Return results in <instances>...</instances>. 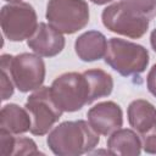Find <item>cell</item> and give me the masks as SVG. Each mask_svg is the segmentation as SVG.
<instances>
[{
	"instance_id": "obj_15",
	"label": "cell",
	"mask_w": 156,
	"mask_h": 156,
	"mask_svg": "<svg viewBox=\"0 0 156 156\" xmlns=\"http://www.w3.org/2000/svg\"><path fill=\"white\" fill-rule=\"evenodd\" d=\"M89 90V104L96 99L108 96L113 88L112 77L102 69H88L83 72Z\"/></svg>"
},
{
	"instance_id": "obj_20",
	"label": "cell",
	"mask_w": 156,
	"mask_h": 156,
	"mask_svg": "<svg viewBox=\"0 0 156 156\" xmlns=\"http://www.w3.org/2000/svg\"><path fill=\"white\" fill-rule=\"evenodd\" d=\"M146 85H147L149 91L156 98V65H154L151 67V69L149 71V73H147Z\"/></svg>"
},
{
	"instance_id": "obj_23",
	"label": "cell",
	"mask_w": 156,
	"mask_h": 156,
	"mask_svg": "<svg viewBox=\"0 0 156 156\" xmlns=\"http://www.w3.org/2000/svg\"><path fill=\"white\" fill-rule=\"evenodd\" d=\"M5 1H10V2H20L21 0H5Z\"/></svg>"
},
{
	"instance_id": "obj_18",
	"label": "cell",
	"mask_w": 156,
	"mask_h": 156,
	"mask_svg": "<svg viewBox=\"0 0 156 156\" xmlns=\"http://www.w3.org/2000/svg\"><path fill=\"white\" fill-rule=\"evenodd\" d=\"M1 100H7L13 94V83L10 77L9 69L1 66Z\"/></svg>"
},
{
	"instance_id": "obj_6",
	"label": "cell",
	"mask_w": 156,
	"mask_h": 156,
	"mask_svg": "<svg viewBox=\"0 0 156 156\" xmlns=\"http://www.w3.org/2000/svg\"><path fill=\"white\" fill-rule=\"evenodd\" d=\"M50 89L63 112H74L89 104L88 83L83 73H63L52 82Z\"/></svg>"
},
{
	"instance_id": "obj_17",
	"label": "cell",
	"mask_w": 156,
	"mask_h": 156,
	"mask_svg": "<svg viewBox=\"0 0 156 156\" xmlns=\"http://www.w3.org/2000/svg\"><path fill=\"white\" fill-rule=\"evenodd\" d=\"M141 147L149 154H156V124L141 134Z\"/></svg>"
},
{
	"instance_id": "obj_2",
	"label": "cell",
	"mask_w": 156,
	"mask_h": 156,
	"mask_svg": "<svg viewBox=\"0 0 156 156\" xmlns=\"http://www.w3.org/2000/svg\"><path fill=\"white\" fill-rule=\"evenodd\" d=\"M99 133H96L89 122L67 121L55 127L49 136L48 145L50 150L58 156H78L90 152L99 144Z\"/></svg>"
},
{
	"instance_id": "obj_12",
	"label": "cell",
	"mask_w": 156,
	"mask_h": 156,
	"mask_svg": "<svg viewBox=\"0 0 156 156\" xmlns=\"http://www.w3.org/2000/svg\"><path fill=\"white\" fill-rule=\"evenodd\" d=\"M32 119L27 110L16 104L5 105L0 112V129L11 134H22L30 130Z\"/></svg>"
},
{
	"instance_id": "obj_3",
	"label": "cell",
	"mask_w": 156,
	"mask_h": 156,
	"mask_svg": "<svg viewBox=\"0 0 156 156\" xmlns=\"http://www.w3.org/2000/svg\"><path fill=\"white\" fill-rule=\"evenodd\" d=\"M105 62L121 76L140 74L149 65V52L139 44L111 38L107 41Z\"/></svg>"
},
{
	"instance_id": "obj_5",
	"label": "cell",
	"mask_w": 156,
	"mask_h": 156,
	"mask_svg": "<svg viewBox=\"0 0 156 156\" xmlns=\"http://www.w3.org/2000/svg\"><path fill=\"white\" fill-rule=\"evenodd\" d=\"M46 20L58 32L73 34L88 24L89 6L84 0H49Z\"/></svg>"
},
{
	"instance_id": "obj_7",
	"label": "cell",
	"mask_w": 156,
	"mask_h": 156,
	"mask_svg": "<svg viewBox=\"0 0 156 156\" xmlns=\"http://www.w3.org/2000/svg\"><path fill=\"white\" fill-rule=\"evenodd\" d=\"M24 107L30 116V133L34 135L46 134L63 112L55 101L49 87H43L29 95Z\"/></svg>"
},
{
	"instance_id": "obj_14",
	"label": "cell",
	"mask_w": 156,
	"mask_h": 156,
	"mask_svg": "<svg viewBox=\"0 0 156 156\" xmlns=\"http://www.w3.org/2000/svg\"><path fill=\"white\" fill-rule=\"evenodd\" d=\"M128 121L133 129L143 134L156 124V108L146 100H134L128 106Z\"/></svg>"
},
{
	"instance_id": "obj_13",
	"label": "cell",
	"mask_w": 156,
	"mask_h": 156,
	"mask_svg": "<svg viewBox=\"0 0 156 156\" xmlns=\"http://www.w3.org/2000/svg\"><path fill=\"white\" fill-rule=\"evenodd\" d=\"M107 149L111 155L136 156L141 151V139L130 129H117L107 140Z\"/></svg>"
},
{
	"instance_id": "obj_11",
	"label": "cell",
	"mask_w": 156,
	"mask_h": 156,
	"mask_svg": "<svg viewBox=\"0 0 156 156\" xmlns=\"http://www.w3.org/2000/svg\"><path fill=\"white\" fill-rule=\"evenodd\" d=\"M74 49L76 54L82 61H96L105 56L107 40L102 33L98 30H89L77 38Z\"/></svg>"
},
{
	"instance_id": "obj_4",
	"label": "cell",
	"mask_w": 156,
	"mask_h": 156,
	"mask_svg": "<svg viewBox=\"0 0 156 156\" xmlns=\"http://www.w3.org/2000/svg\"><path fill=\"white\" fill-rule=\"evenodd\" d=\"M0 66L9 69L15 87L22 93L39 89L45 79V63L39 55L28 52L17 56L2 55Z\"/></svg>"
},
{
	"instance_id": "obj_22",
	"label": "cell",
	"mask_w": 156,
	"mask_h": 156,
	"mask_svg": "<svg viewBox=\"0 0 156 156\" xmlns=\"http://www.w3.org/2000/svg\"><path fill=\"white\" fill-rule=\"evenodd\" d=\"M94 4H96V5H104V4H107V2H110V1H112V0H91Z\"/></svg>"
},
{
	"instance_id": "obj_9",
	"label": "cell",
	"mask_w": 156,
	"mask_h": 156,
	"mask_svg": "<svg viewBox=\"0 0 156 156\" xmlns=\"http://www.w3.org/2000/svg\"><path fill=\"white\" fill-rule=\"evenodd\" d=\"M88 122L93 129L102 135L112 134L123 123L121 107L113 101H104L93 106L88 113Z\"/></svg>"
},
{
	"instance_id": "obj_21",
	"label": "cell",
	"mask_w": 156,
	"mask_h": 156,
	"mask_svg": "<svg viewBox=\"0 0 156 156\" xmlns=\"http://www.w3.org/2000/svg\"><path fill=\"white\" fill-rule=\"evenodd\" d=\"M150 43H151V46H152L154 51L156 52V28L151 32V35H150Z\"/></svg>"
},
{
	"instance_id": "obj_8",
	"label": "cell",
	"mask_w": 156,
	"mask_h": 156,
	"mask_svg": "<svg viewBox=\"0 0 156 156\" xmlns=\"http://www.w3.org/2000/svg\"><path fill=\"white\" fill-rule=\"evenodd\" d=\"M38 27L37 13L27 2H12L1 9V29L11 41L29 39Z\"/></svg>"
},
{
	"instance_id": "obj_1",
	"label": "cell",
	"mask_w": 156,
	"mask_h": 156,
	"mask_svg": "<svg viewBox=\"0 0 156 156\" xmlns=\"http://www.w3.org/2000/svg\"><path fill=\"white\" fill-rule=\"evenodd\" d=\"M156 16V0H121L102 11L104 26L133 39L141 38Z\"/></svg>"
},
{
	"instance_id": "obj_16",
	"label": "cell",
	"mask_w": 156,
	"mask_h": 156,
	"mask_svg": "<svg viewBox=\"0 0 156 156\" xmlns=\"http://www.w3.org/2000/svg\"><path fill=\"white\" fill-rule=\"evenodd\" d=\"M41 154L35 143L29 138H18L15 139L12 155H39Z\"/></svg>"
},
{
	"instance_id": "obj_19",
	"label": "cell",
	"mask_w": 156,
	"mask_h": 156,
	"mask_svg": "<svg viewBox=\"0 0 156 156\" xmlns=\"http://www.w3.org/2000/svg\"><path fill=\"white\" fill-rule=\"evenodd\" d=\"M15 144V138L11 133L0 129V154L2 156H10L12 155Z\"/></svg>"
},
{
	"instance_id": "obj_10",
	"label": "cell",
	"mask_w": 156,
	"mask_h": 156,
	"mask_svg": "<svg viewBox=\"0 0 156 156\" xmlns=\"http://www.w3.org/2000/svg\"><path fill=\"white\" fill-rule=\"evenodd\" d=\"M28 46L39 56L52 57L65 48V38L61 32L46 23H39L34 34L27 41Z\"/></svg>"
}]
</instances>
